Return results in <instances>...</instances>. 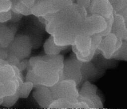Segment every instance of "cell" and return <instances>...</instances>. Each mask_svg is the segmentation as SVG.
<instances>
[{
  "mask_svg": "<svg viewBox=\"0 0 127 109\" xmlns=\"http://www.w3.org/2000/svg\"><path fill=\"white\" fill-rule=\"evenodd\" d=\"M87 14L85 7L73 3L56 13L43 16L47 21L45 30L57 45L71 46L76 36L81 33Z\"/></svg>",
  "mask_w": 127,
  "mask_h": 109,
  "instance_id": "6da1fadb",
  "label": "cell"
},
{
  "mask_svg": "<svg viewBox=\"0 0 127 109\" xmlns=\"http://www.w3.org/2000/svg\"><path fill=\"white\" fill-rule=\"evenodd\" d=\"M28 67L32 72L43 80V85L51 87L60 81L57 74L63 70L64 57L63 55L46 54L31 57Z\"/></svg>",
  "mask_w": 127,
  "mask_h": 109,
  "instance_id": "7a4b0ae2",
  "label": "cell"
},
{
  "mask_svg": "<svg viewBox=\"0 0 127 109\" xmlns=\"http://www.w3.org/2000/svg\"><path fill=\"white\" fill-rule=\"evenodd\" d=\"M102 38L103 37L99 34L90 36L80 33L76 36L74 44L71 46L72 51L80 61H91Z\"/></svg>",
  "mask_w": 127,
  "mask_h": 109,
  "instance_id": "3957f363",
  "label": "cell"
},
{
  "mask_svg": "<svg viewBox=\"0 0 127 109\" xmlns=\"http://www.w3.org/2000/svg\"><path fill=\"white\" fill-rule=\"evenodd\" d=\"M54 100L59 98L66 99L74 103L78 102L79 89L77 83L72 80H61L50 87Z\"/></svg>",
  "mask_w": 127,
  "mask_h": 109,
  "instance_id": "277c9868",
  "label": "cell"
},
{
  "mask_svg": "<svg viewBox=\"0 0 127 109\" xmlns=\"http://www.w3.org/2000/svg\"><path fill=\"white\" fill-rule=\"evenodd\" d=\"M73 2L71 0H37L31 8L36 17L56 13Z\"/></svg>",
  "mask_w": 127,
  "mask_h": 109,
  "instance_id": "5b68a950",
  "label": "cell"
},
{
  "mask_svg": "<svg viewBox=\"0 0 127 109\" xmlns=\"http://www.w3.org/2000/svg\"><path fill=\"white\" fill-rule=\"evenodd\" d=\"M32 43L30 37L25 34L16 35L7 48L8 52L16 55L20 61L28 58L31 53Z\"/></svg>",
  "mask_w": 127,
  "mask_h": 109,
  "instance_id": "8992f818",
  "label": "cell"
},
{
  "mask_svg": "<svg viewBox=\"0 0 127 109\" xmlns=\"http://www.w3.org/2000/svg\"><path fill=\"white\" fill-rule=\"evenodd\" d=\"M107 26V21L103 16L97 14H87L82 23L80 33L90 36L100 34L106 30Z\"/></svg>",
  "mask_w": 127,
  "mask_h": 109,
  "instance_id": "52a82bcc",
  "label": "cell"
},
{
  "mask_svg": "<svg viewBox=\"0 0 127 109\" xmlns=\"http://www.w3.org/2000/svg\"><path fill=\"white\" fill-rule=\"evenodd\" d=\"M82 62L77 59L74 53L71 56L64 59L62 80H72L77 83L78 87L82 79Z\"/></svg>",
  "mask_w": 127,
  "mask_h": 109,
  "instance_id": "ba28073f",
  "label": "cell"
},
{
  "mask_svg": "<svg viewBox=\"0 0 127 109\" xmlns=\"http://www.w3.org/2000/svg\"><path fill=\"white\" fill-rule=\"evenodd\" d=\"M123 40H119L113 33L103 37L97 50L107 59H111L113 55L121 47Z\"/></svg>",
  "mask_w": 127,
  "mask_h": 109,
  "instance_id": "9c48e42d",
  "label": "cell"
},
{
  "mask_svg": "<svg viewBox=\"0 0 127 109\" xmlns=\"http://www.w3.org/2000/svg\"><path fill=\"white\" fill-rule=\"evenodd\" d=\"M88 14H97L103 16L106 19L114 17V11L110 0H90L87 8Z\"/></svg>",
  "mask_w": 127,
  "mask_h": 109,
  "instance_id": "30bf717a",
  "label": "cell"
},
{
  "mask_svg": "<svg viewBox=\"0 0 127 109\" xmlns=\"http://www.w3.org/2000/svg\"><path fill=\"white\" fill-rule=\"evenodd\" d=\"M32 96L40 107L43 109H49L54 101L50 88L44 85L35 86Z\"/></svg>",
  "mask_w": 127,
  "mask_h": 109,
  "instance_id": "8fae6325",
  "label": "cell"
},
{
  "mask_svg": "<svg viewBox=\"0 0 127 109\" xmlns=\"http://www.w3.org/2000/svg\"><path fill=\"white\" fill-rule=\"evenodd\" d=\"M81 72L82 79L79 86L84 81H94L102 77L105 73V70L98 67L92 61H89L82 62Z\"/></svg>",
  "mask_w": 127,
  "mask_h": 109,
  "instance_id": "7c38bea8",
  "label": "cell"
},
{
  "mask_svg": "<svg viewBox=\"0 0 127 109\" xmlns=\"http://www.w3.org/2000/svg\"><path fill=\"white\" fill-rule=\"evenodd\" d=\"M111 33L114 34L119 40H127L126 21L121 15L115 12Z\"/></svg>",
  "mask_w": 127,
  "mask_h": 109,
  "instance_id": "4fadbf2b",
  "label": "cell"
},
{
  "mask_svg": "<svg viewBox=\"0 0 127 109\" xmlns=\"http://www.w3.org/2000/svg\"><path fill=\"white\" fill-rule=\"evenodd\" d=\"M16 28L14 26L0 24V48H7L14 40Z\"/></svg>",
  "mask_w": 127,
  "mask_h": 109,
  "instance_id": "5bb4252c",
  "label": "cell"
},
{
  "mask_svg": "<svg viewBox=\"0 0 127 109\" xmlns=\"http://www.w3.org/2000/svg\"><path fill=\"white\" fill-rule=\"evenodd\" d=\"M49 109H89L84 102L78 101L73 103L64 98L55 100L50 105Z\"/></svg>",
  "mask_w": 127,
  "mask_h": 109,
  "instance_id": "9a60e30c",
  "label": "cell"
},
{
  "mask_svg": "<svg viewBox=\"0 0 127 109\" xmlns=\"http://www.w3.org/2000/svg\"><path fill=\"white\" fill-rule=\"evenodd\" d=\"M24 81L23 79H16L0 84V97L15 94Z\"/></svg>",
  "mask_w": 127,
  "mask_h": 109,
  "instance_id": "2e32d148",
  "label": "cell"
},
{
  "mask_svg": "<svg viewBox=\"0 0 127 109\" xmlns=\"http://www.w3.org/2000/svg\"><path fill=\"white\" fill-rule=\"evenodd\" d=\"M68 46H60L55 43L53 37L51 35L45 41L43 45L44 53L48 55H57L67 49Z\"/></svg>",
  "mask_w": 127,
  "mask_h": 109,
  "instance_id": "e0dca14e",
  "label": "cell"
},
{
  "mask_svg": "<svg viewBox=\"0 0 127 109\" xmlns=\"http://www.w3.org/2000/svg\"><path fill=\"white\" fill-rule=\"evenodd\" d=\"M80 86L79 96L90 97L97 94L98 88L89 81H84Z\"/></svg>",
  "mask_w": 127,
  "mask_h": 109,
  "instance_id": "ac0fdd59",
  "label": "cell"
},
{
  "mask_svg": "<svg viewBox=\"0 0 127 109\" xmlns=\"http://www.w3.org/2000/svg\"><path fill=\"white\" fill-rule=\"evenodd\" d=\"M11 11L13 12L21 14L23 16H28L32 14L31 8L25 5L20 0H11Z\"/></svg>",
  "mask_w": 127,
  "mask_h": 109,
  "instance_id": "d6986e66",
  "label": "cell"
},
{
  "mask_svg": "<svg viewBox=\"0 0 127 109\" xmlns=\"http://www.w3.org/2000/svg\"><path fill=\"white\" fill-rule=\"evenodd\" d=\"M34 88V84L29 81H24L19 87L17 94L20 99H26L28 97Z\"/></svg>",
  "mask_w": 127,
  "mask_h": 109,
  "instance_id": "ffe728a7",
  "label": "cell"
},
{
  "mask_svg": "<svg viewBox=\"0 0 127 109\" xmlns=\"http://www.w3.org/2000/svg\"><path fill=\"white\" fill-rule=\"evenodd\" d=\"M111 59L127 62V40H123L119 49L113 55Z\"/></svg>",
  "mask_w": 127,
  "mask_h": 109,
  "instance_id": "44dd1931",
  "label": "cell"
},
{
  "mask_svg": "<svg viewBox=\"0 0 127 109\" xmlns=\"http://www.w3.org/2000/svg\"><path fill=\"white\" fill-rule=\"evenodd\" d=\"M3 101L0 105L5 108H10L13 106L17 102L19 98V96L17 93L11 96H7L3 97Z\"/></svg>",
  "mask_w": 127,
  "mask_h": 109,
  "instance_id": "7402d4cb",
  "label": "cell"
},
{
  "mask_svg": "<svg viewBox=\"0 0 127 109\" xmlns=\"http://www.w3.org/2000/svg\"><path fill=\"white\" fill-rule=\"evenodd\" d=\"M111 2L113 5L114 12L117 13L127 7V0H112Z\"/></svg>",
  "mask_w": 127,
  "mask_h": 109,
  "instance_id": "603a6c76",
  "label": "cell"
},
{
  "mask_svg": "<svg viewBox=\"0 0 127 109\" xmlns=\"http://www.w3.org/2000/svg\"><path fill=\"white\" fill-rule=\"evenodd\" d=\"M12 5L11 0H0V12L11 10Z\"/></svg>",
  "mask_w": 127,
  "mask_h": 109,
  "instance_id": "cb8c5ba5",
  "label": "cell"
},
{
  "mask_svg": "<svg viewBox=\"0 0 127 109\" xmlns=\"http://www.w3.org/2000/svg\"><path fill=\"white\" fill-rule=\"evenodd\" d=\"M6 60L9 64L13 66H16L17 67L18 66L20 62L19 58L16 55L9 52L8 57Z\"/></svg>",
  "mask_w": 127,
  "mask_h": 109,
  "instance_id": "d4e9b609",
  "label": "cell"
},
{
  "mask_svg": "<svg viewBox=\"0 0 127 109\" xmlns=\"http://www.w3.org/2000/svg\"><path fill=\"white\" fill-rule=\"evenodd\" d=\"M12 17V11L0 12V23H5L10 21Z\"/></svg>",
  "mask_w": 127,
  "mask_h": 109,
  "instance_id": "484cf974",
  "label": "cell"
},
{
  "mask_svg": "<svg viewBox=\"0 0 127 109\" xmlns=\"http://www.w3.org/2000/svg\"><path fill=\"white\" fill-rule=\"evenodd\" d=\"M29 64V59L26 58L20 61V63L18 66L19 69L22 72L25 70H27Z\"/></svg>",
  "mask_w": 127,
  "mask_h": 109,
  "instance_id": "4316f807",
  "label": "cell"
},
{
  "mask_svg": "<svg viewBox=\"0 0 127 109\" xmlns=\"http://www.w3.org/2000/svg\"><path fill=\"white\" fill-rule=\"evenodd\" d=\"M8 52L7 48H0V59L6 60L8 57Z\"/></svg>",
  "mask_w": 127,
  "mask_h": 109,
  "instance_id": "83f0119b",
  "label": "cell"
},
{
  "mask_svg": "<svg viewBox=\"0 0 127 109\" xmlns=\"http://www.w3.org/2000/svg\"><path fill=\"white\" fill-rule=\"evenodd\" d=\"M23 16V15L21 14L15 13L12 11V17L10 20V21L13 22H18L21 19Z\"/></svg>",
  "mask_w": 127,
  "mask_h": 109,
  "instance_id": "f1b7e54d",
  "label": "cell"
},
{
  "mask_svg": "<svg viewBox=\"0 0 127 109\" xmlns=\"http://www.w3.org/2000/svg\"><path fill=\"white\" fill-rule=\"evenodd\" d=\"M75 3L85 7L87 9L90 5V0H75Z\"/></svg>",
  "mask_w": 127,
  "mask_h": 109,
  "instance_id": "f546056e",
  "label": "cell"
},
{
  "mask_svg": "<svg viewBox=\"0 0 127 109\" xmlns=\"http://www.w3.org/2000/svg\"><path fill=\"white\" fill-rule=\"evenodd\" d=\"M25 5L28 7L32 8L37 0H20Z\"/></svg>",
  "mask_w": 127,
  "mask_h": 109,
  "instance_id": "4dcf8cb0",
  "label": "cell"
},
{
  "mask_svg": "<svg viewBox=\"0 0 127 109\" xmlns=\"http://www.w3.org/2000/svg\"><path fill=\"white\" fill-rule=\"evenodd\" d=\"M117 13H118V14L121 15L123 17L124 19L125 20L126 22H127V7H126L123 8V9L121 10L120 11H119Z\"/></svg>",
  "mask_w": 127,
  "mask_h": 109,
  "instance_id": "1f68e13d",
  "label": "cell"
},
{
  "mask_svg": "<svg viewBox=\"0 0 127 109\" xmlns=\"http://www.w3.org/2000/svg\"><path fill=\"white\" fill-rule=\"evenodd\" d=\"M73 3H74V2H75V0H71Z\"/></svg>",
  "mask_w": 127,
  "mask_h": 109,
  "instance_id": "d6a6232c",
  "label": "cell"
},
{
  "mask_svg": "<svg viewBox=\"0 0 127 109\" xmlns=\"http://www.w3.org/2000/svg\"><path fill=\"white\" fill-rule=\"evenodd\" d=\"M126 27H127V22H126Z\"/></svg>",
  "mask_w": 127,
  "mask_h": 109,
  "instance_id": "836d02e7",
  "label": "cell"
},
{
  "mask_svg": "<svg viewBox=\"0 0 127 109\" xmlns=\"http://www.w3.org/2000/svg\"><path fill=\"white\" fill-rule=\"evenodd\" d=\"M112 0H110V1H112Z\"/></svg>",
  "mask_w": 127,
  "mask_h": 109,
  "instance_id": "e575fe53",
  "label": "cell"
}]
</instances>
